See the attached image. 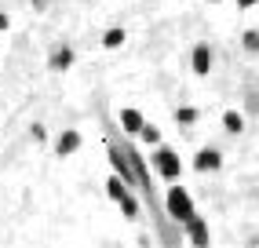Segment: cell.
Returning <instances> with one entry per match:
<instances>
[{"instance_id":"6da1fadb","label":"cell","mask_w":259,"mask_h":248,"mask_svg":"<svg viewBox=\"0 0 259 248\" xmlns=\"http://www.w3.org/2000/svg\"><path fill=\"white\" fill-rule=\"evenodd\" d=\"M164 208H168V216L176 219V223H194L197 219V208H194V201H190V193H186V186H168V193H164Z\"/></svg>"},{"instance_id":"7a4b0ae2","label":"cell","mask_w":259,"mask_h":248,"mask_svg":"<svg viewBox=\"0 0 259 248\" xmlns=\"http://www.w3.org/2000/svg\"><path fill=\"white\" fill-rule=\"evenodd\" d=\"M150 161L153 168H157V175L164 183H179V175H183V161H179V153L171 150V146H157L150 153Z\"/></svg>"},{"instance_id":"3957f363","label":"cell","mask_w":259,"mask_h":248,"mask_svg":"<svg viewBox=\"0 0 259 248\" xmlns=\"http://www.w3.org/2000/svg\"><path fill=\"white\" fill-rule=\"evenodd\" d=\"M212 62H215V51H212V44H194V51H190V69H194L197 77H204L212 69Z\"/></svg>"},{"instance_id":"277c9868","label":"cell","mask_w":259,"mask_h":248,"mask_svg":"<svg viewBox=\"0 0 259 248\" xmlns=\"http://www.w3.org/2000/svg\"><path fill=\"white\" fill-rule=\"evenodd\" d=\"M80 143H84V135H80L77 128H62L59 139H55V153H59V157H73V153L80 150Z\"/></svg>"},{"instance_id":"5b68a950","label":"cell","mask_w":259,"mask_h":248,"mask_svg":"<svg viewBox=\"0 0 259 248\" xmlns=\"http://www.w3.org/2000/svg\"><path fill=\"white\" fill-rule=\"evenodd\" d=\"M120 128H124L128 135H143V128H146V117L135 110V106H124L120 110Z\"/></svg>"},{"instance_id":"8992f818","label":"cell","mask_w":259,"mask_h":248,"mask_svg":"<svg viewBox=\"0 0 259 248\" xmlns=\"http://www.w3.org/2000/svg\"><path fill=\"white\" fill-rule=\"evenodd\" d=\"M194 168H197V172H215V168H223V153H219L215 146H204V150H197V157H194Z\"/></svg>"},{"instance_id":"52a82bcc","label":"cell","mask_w":259,"mask_h":248,"mask_svg":"<svg viewBox=\"0 0 259 248\" xmlns=\"http://www.w3.org/2000/svg\"><path fill=\"white\" fill-rule=\"evenodd\" d=\"M51 69H59V73H62V69H70L73 66V48L70 44H59L55 51H51V62H48Z\"/></svg>"},{"instance_id":"ba28073f","label":"cell","mask_w":259,"mask_h":248,"mask_svg":"<svg viewBox=\"0 0 259 248\" xmlns=\"http://www.w3.org/2000/svg\"><path fill=\"white\" fill-rule=\"evenodd\" d=\"M186 237L194 241L197 248H204V244H208V223H204L201 216H197L194 223H186Z\"/></svg>"},{"instance_id":"9c48e42d","label":"cell","mask_w":259,"mask_h":248,"mask_svg":"<svg viewBox=\"0 0 259 248\" xmlns=\"http://www.w3.org/2000/svg\"><path fill=\"white\" fill-rule=\"evenodd\" d=\"M106 190H110V197H113L117 204H120V201H128V197H132V193H128V183H124V179H120V175H113V179L106 183Z\"/></svg>"},{"instance_id":"30bf717a","label":"cell","mask_w":259,"mask_h":248,"mask_svg":"<svg viewBox=\"0 0 259 248\" xmlns=\"http://www.w3.org/2000/svg\"><path fill=\"white\" fill-rule=\"evenodd\" d=\"M124 40H128L124 26H113V29H106V33H102V48H120Z\"/></svg>"},{"instance_id":"8fae6325","label":"cell","mask_w":259,"mask_h":248,"mask_svg":"<svg viewBox=\"0 0 259 248\" xmlns=\"http://www.w3.org/2000/svg\"><path fill=\"white\" fill-rule=\"evenodd\" d=\"M223 128H227L230 135H237L241 128H245V113H237V110H227V113H223Z\"/></svg>"},{"instance_id":"7c38bea8","label":"cell","mask_w":259,"mask_h":248,"mask_svg":"<svg viewBox=\"0 0 259 248\" xmlns=\"http://www.w3.org/2000/svg\"><path fill=\"white\" fill-rule=\"evenodd\" d=\"M176 124H183V128L197 124V106H176Z\"/></svg>"},{"instance_id":"4fadbf2b","label":"cell","mask_w":259,"mask_h":248,"mask_svg":"<svg viewBox=\"0 0 259 248\" xmlns=\"http://www.w3.org/2000/svg\"><path fill=\"white\" fill-rule=\"evenodd\" d=\"M143 143L153 146V150L161 146V132H157V124H150V120H146V128H143Z\"/></svg>"},{"instance_id":"5bb4252c","label":"cell","mask_w":259,"mask_h":248,"mask_svg":"<svg viewBox=\"0 0 259 248\" xmlns=\"http://www.w3.org/2000/svg\"><path fill=\"white\" fill-rule=\"evenodd\" d=\"M241 44H245L252 55H259V29H245V37H241Z\"/></svg>"},{"instance_id":"9a60e30c","label":"cell","mask_w":259,"mask_h":248,"mask_svg":"<svg viewBox=\"0 0 259 248\" xmlns=\"http://www.w3.org/2000/svg\"><path fill=\"white\" fill-rule=\"evenodd\" d=\"M120 212H124V219H139V201H135V197L120 201Z\"/></svg>"},{"instance_id":"2e32d148","label":"cell","mask_w":259,"mask_h":248,"mask_svg":"<svg viewBox=\"0 0 259 248\" xmlns=\"http://www.w3.org/2000/svg\"><path fill=\"white\" fill-rule=\"evenodd\" d=\"M29 135H33V139H37V143H40V139H44L48 132H44V124H33V128H29Z\"/></svg>"},{"instance_id":"e0dca14e","label":"cell","mask_w":259,"mask_h":248,"mask_svg":"<svg viewBox=\"0 0 259 248\" xmlns=\"http://www.w3.org/2000/svg\"><path fill=\"white\" fill-rule=\"evenodd\" d=\"M8 26H11V19H8L4 11H0V33H8Z\"/></svg>"},{"instance_id":"ac0fdd59","label":"cell","mask_w":259,"mask_h":248,"mask_svg":"<svg viewBox=\"0 0 259 248\" xmlns=\"http://www.w3.org/2000/svg\"><path fill=\"white\" fill-rule=\"evenodd\" d=\"M48 4H51V0H33V8H37V11H44Z\"/></svg>"},{"instance_id":"d6986e66","label":"cell","mask_w":259,"mask_h":248,"mask_svg":"<svg viewBox=\"0 0 259 248\" xmlns=\"http://www.w3.org/2000/svg\"><path fill=\"white\" fill-rule=\"evenodd\" d=\"M252 4H259V0H237V8H252Z\"/></svg>"}]
</instances>
